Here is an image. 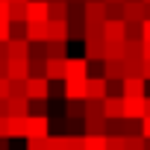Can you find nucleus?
Instances as JSON below:
<instances>
[{"instance_id": "obj_1", "label": "nucleus", "mask_w": 150, "mask_h": 150, "mask_svg": "<svg viewBox=\"0 0 150 150\" xmlns=\"http://www.w3.org/2000/svg\"><path fill=\"white\" fill-rule=\"evenodd\" d=\"M50 135V118L47 115H27L24 118V138H44Z\"/></svg>"}, {"instance_id": "obj_2", "label": "nucleus", "mask_w": 150, "mask_h": 150, "mask_svg": "<svg viewBox=\"0 0 150 150\" xmlns=\"http://www.w3.org/2000/svg\"><path fill=\"white\" fill-rule=\"evenodd\" d=\"M88 59L86 56H65V80H86Z\"/></svg>"}, {"instance_id": "obj_3", "label": "nucleus", "mask_w": 150, "mask_h": 150, "mask_svg": "<svg viewBox=\"0 0 150 150\" xmlns=\"http://www.w3.org/2000/svg\"><path fill=\"white\" fill-rule=\"evenodd\" d=\"M6 77H9V80H27V77H30L27 59H18V56H6Z\"/></svg>"}, {"instance_id": "obj_4", "label": "nucleus", "mask_w": 150, "mask_h": 150, "mask_svg": "<svg viewBox=\"0 0 150 150\" xmlns=\"http://www.w3.org/2000/svg\"><path fill=\"white\" fill-rule=\"evenodd\" d=\"M103 41H124V18L103 21Z\"/></svg>"}, {"instance_id": "obj_5", "label": "nucleus", "mask_w": 150, "mask_h": 150, "mask_svg": "<svg viewBox=\"0 0 150 150\" xmlns=\"http://www.w3.org/2000/svg\"><path fill=\"white\" fill-rule=\"evenodd\" d=\"M50 94V80L47 77H27V97H47Z\"/></svg>"}, {"instance_id": "obj_6", "label": "nucleus", "mask_w": 150, "mask_h": 150, "mask_svg": "<svg viewBox=\"0 0 150 150\" xmlns=\"http://www.w3.org/2000/svg\"><path fill=\"white\" fill-rule=\"evenodd\" d=\"M106 94H109V83H106V77H86V97L100 100V97H106Z\"/></svg>"}, {"instance_id": "obj_7", "label": "nucleus", "mask_w": 150, "mask_h": 150, "mask_svg": "<svg viewBox=\"0 0 150 150\" xmlns=\"http://www.w3.org/2000/svg\"><path fill=\"white\" fill-rule=\"evenodd\" d=\"M121 18L124 21H144V0H124Z\"/></svg>"}, {"instance_id": "obj_8", "label": "nucleus", "mask_w": 150, "mask_h": 150, "mask_svg": "<svg viewBox=\"0 0 150 150\" xmlns=\"http://www.w3.org/2000/svg\"><path fill=\"white\" fill-rule=\"evenodd\" d=\"M144 77H124L121 80V94L124 97H141L144 94Z\"/></svg>"}, {"instance_id": "obj_9", "label": "nucleus", "mask_w": 150, "mask_h": 150, "mask_svg": "<svg viewBox=\"0 0 150 150\" xmlns=\"http://www.w3.org/2000/svg\"><path fill=\"white\" fill-rule=\"evenodd\" d=\"M103 77H106V83H121L124 80V59H103Z\"/></svg>"}, {"instance_id": "obj_10", "label": "nucleus", "mask_w": 150, "mask_h": 150, "mask_svg": "<svg viewBox=\"0 0 150 150\" xmlns=\"http://www.w3.org/2000/svg\"><path fill=\"white\" fill-rule=\"evenodd\" d=\"M6 115H30V97H18V94H9L6 97Z\"/></svg>"}, {"instance_id": "obj_11", "label": "nucleus", "mask_w": 150, "mask_h": 150, "mask_svg": "<svg viewBox=\"0 0 150 150\" xmlns=\"http://www.w3.org/2000/svg\"><path fill=\"white\" fill-rule=\"evenodd\" d=\"M124 115V97L121 94H106L103 97V118H121Z\"/></svg>"}, {"instance_id": "obj_12", "label": "nucleus", "mask_w": 150, "mask_h": 150, "mask_svg": "<svg viewBox=\"0 0 150 150\" xmlns=\"http://www.w3.org/2000/svg\"><path fill=\"white\" fill-rule=\"evenodd\" d=\"M44 77L50 83H62L65 80V59H47L44 62Z\"/></svg>"}, {"instance_id": "obj_13", "label": "nucleus", "mask_w": 150, "mask_h": 150, "mask_svg": "<svg viewBox=\"0 0 150 150\" xmlns=\"http://www.w3.org/2000/svg\"><path fill=\"white\" fill-rule=\"evenodd\" d=\"M24 38L27 41H47V24L44 21H27Z\"/></svg>"}, {"instance_id": "obj_14", "label": "nucleus", "mask_w": 150, "mask_h": 150, "mask_svg": "<svg viewBox=\"0 0 150 150\" xmlns=\"http://www.w3.org/2000/svg\"><path fill=\"white\" fill-rule=\"evenodd\" d=\"M141 115H144V94L141 97H124V118H141Z\"/></svg>"}, {"instance_id": "obj_15", "label": "nucleus", "mask_w": 150, "mask_h": 150, "mask_svg": "<svg viewBox=\"0 0 150 150\" xmlns=\"http://www.w3.org/2000/svg\"><path fill=\"white\" fill-rule=\"evenodd\" d=\"M27 21H47V0H27Z\"/></svg>"}, {"instance_id": "obj_16", "label": "nucleus", "mask_w": 150, "mask_h": 150, "mask_svg": "<svg viewBox=\"0 0 150 150\" xmlns=\"http://www.w3.org/2000/svg\"><path fill=\"white\" fill-rule=\"evenodd\" d=\"M47 38H56V41H68V21H53L47 18Z\"/></svg>"}, {"instance_id": "obj_17", "label": "nucleus", "mask_w": 150, "mask_h": 150, "mask_svg": "<svg viewBox=\"0 0 150 150\" xmlns=\"http://www.w3.org/2000/svg\"><path fill=\"white\" fill-rule=\"evenodd\" d=\"M6 56L27 59V56H30V41H27V38H9V41H6Z\"/></svg>"}, {"instance_id": "obj_18", "label": "nucleus", "mask_w": 150, "mask_h": 150, "mask_svg": "<svg viewBox=\"0 0 150 150\" xmlns=\"http://www.w3.org/2000/svg\"><path fill=\"white\" fill-rule=\"evenodd\" d=\"M44 56H47V59H65V56H68V41L47 38V41H44Z\"/></svg>"}, {"instance_id": "obj_19", "label": "nucleus", "mask_w": 150, "mask_h": 150, "mask_svg": "<svg viewBox=\"0 0 150 150\" xmlns=\"http://www.w3.org/2000/svg\"><path fill=\"white\" fill-rule=\"evenodd\" d=\"M103 124H106V118L103 115H86L83 118V135H103Z\"/></svg>"}, {"instance_id": "obj_20", "label": "nucleus", "mask_w": 150, "mask_h": 150, "mask_svg": "<svg viewBox=\"0 0 150 150\" xmlns=\"http://www.w3.org/2000/svg\"><path fill=\"white\" fill-rule=\"evenodd\" d=\"M47 18L68 21V0H47Z\"/></svg>"}, {"instance_id": "obj_21", "label": "nucleus", "mask_w": 150, "mask_h": 150, "mask_svg": "<svg viewBox=\"0 0 150 150\" xmlns=\"http://www.w3.org/2000/svg\"><path fill=\"white\" fill-rule=\"evenodd\" d=\"M86 21H106L103 0H86Z\"/></svg>"}, {"instance_id": "obj_22", "label": "nucleus", "mask_w": 150, "mask_h": 150, "mask_svg": "<svg viewBox=\"0 0 150 150\" xmlns=\"http://www.w3.org/2000/svg\"><path fill=\"white\" fill-rule=\"evenodd\" d=\"M83 115H86V97L65 100V118H83Z\"/></svg>"}, {"instance_id": "obj_23", "label": "nucleus", "mask_w": 150, "mask_h": 150, "mask_svg": "<svg viewBox=\"0 0 150 150\" xmlns=\"http://www.w3.org/2000/svg\"><path fill=\"white\" fill-rule=\"evenodd\" d=\"M24 118H27V115H24ZM24 118L6 115V135H9V138H24Z\"/></svg>"}, {"instance_id": "obj_24", "label": "nucleus", "mask_w": 150, "mask_h": 150, "mask_svg": "<svg viewBox=\"0 0 150 150\" xmlns=\"http://www.w3.org/2000/svg\"><path fill=\"white\" fill-rule=\"evenodd\" d=\"M141 56H124V77H141Z\"/></svg>"}, {"instance_id": "obj_25", "label": "nucleus", "mask_w": 150, "mask_h": 150, "mask_svg": "<svg viewBox=\"0 0 150 150\" xmlns=\"http://www.w3.org/2000/svg\"><path fill=\"white\" fill-rule=\"evenodd\" d=\"M9 21H27V0H9Z\"/></svg>"}, {"instance_id": "obj_26", "label": "nucleus", "mask_w": 150, "mask_h": 150, "mask_svg": "<svg viewBox=\"0 0 150 150\" xmlns=\"http://www.w3.org/2000/svg\"><path fill=\"white\" fill-rule=\"evenodd\" d=\"M103 59H124V41H106L103 44Z\"/></svg>"}, {"instance_id": "obj_27", "label": "nucleus", "mask_w": 150, "mask_h": 150, "mask_svg": "<svg viewBox=\"0 0 150 150\" xmlns=\"http://www.w3.org/2000/svg\"><path fill=\"white\" fill-rule=\"evenodd\" d=\"M103 135H124V115H121V118H106Z\"/></svg>"}, {"instance_id": "obj_28", "label": "nucleus", "mask_w": 150, "mask_h": 150, "mask_svg": "<svg viewBox=\"0 0 150 150\" xmlns=\"http://www.w3.org/2000/svg\"><path fill=\"white\" fill-rule=\"evenodd\" d=\"M83 150H106V135H83Z\"/></svg>"}, {"instance_id": "obj_29", "label": "nucleus", "mask_w": 150, "mask_h": 150, "mask_svg": "<svg viewBox=\"0 0 150 150\" xmlns=\"http://www.w3.org/2000/svg\"><path fill=\"white\" fill-rule=\"evenodd\" d=\"M124 150H144V135H124Z\"/></svg>"}, {"instance_id": "obj_30", "label": "nucleus", "mask_w": 150, "mask_h": 150, "mask_svg": "<svg viewBox=\"0 0 150 150\" xmlns=\"http://www.w3.org/2000/svg\"><path fill=\"white\" fill-rule=\"evenodd\" d=\"M86 144H83V135H74V132H68L65 135V150H83Z\"/></svg>"}, {"instance_id": "obj_31", "label": "nucleus", "mask_w": 150, "mask_h": 150, "mask_svg": "<svg viewBox=\"0 0 150 150\" xmlns=\"http://www.w3.org/2000/svg\"><path fill=\"white\" fill-rule=\"evenodd\" d=\"M9 94L27 97V80H9Z\"/></svg>"}, {"instance_id": "obj_32", "label": "nucleus", "mask_w": 150, "mask_h": 150, "mask_svg": "<svg viewBox=\"0 0 150 150\" xmlns=\"http://www.w3.org/2000/svg\"><path fill=\"white\" fill-rule=\"evenodd\" d=\"M44 144H47V150H65V135H47Z\"/></svg>"}, {"instance_id": "obj_33", "label": "nucleus", "mask_w": 150, "mask_h": 150, "mask_svg": "<svg viewBox=\"0 0 150 150\" xmlns=\"http://www.w3.org/2000/svg\"><path fill=\"white\" fill-rule=\"evenodd\" d=\"M106 150H124V135H106Z\"/></svg>"}, {"instance_id": "obj_34", "label": "nucleus", "mask_w": 150, "mask_h": 150, "mask_svg": "<svg viewBox=\"0 0 150 150\" xmlns=\"http://www.w3.org/2000/svg\"><path fill=\"white\" fill-rule=\"evenodd\" d=\"M124 3V0H121ZM121 3H103L106 6V18H121Z\"/></svg>"}, {"instance_id": "obj_35", "label": "nucleus", "mask_w": 150, "mask_h": 150, "mask_svg": "<svg viewBox=\"0 0 150 150\" xmlns=\"http://www.w3.org/2000/svg\"><path fill=\"white\" fill-rule=\"evenodd\" d=\"M44 138H47V135H44ZM44 138H27V150H47Z\"/></svg>"}, {"instance_id": "obj_36", "label": "nucleus", "mask_w": 150, "mask_h": 150, "mask_svg": "<svg viewBox=\"0 0 150 150\" xmlns=\"http://www.w3.org/2000/svg\"><path fill=\"white\" fill-rule=\"evenodd\" d=\"M141 44H150V21H141Z\"/></svg>"}, {"instance_id": "obj_37", "label": "nucleus", "mask_w": 150, "mask_h": 150, "mask_svg": "<svg viewBox=\"0 0 150 150\" xmlns=\"http://www.w3.org/2000/svg\"><path fill=\"white\" fill-rule=\"evenodd\" d=\"M141 135L150 138V115H141Z\"/></svg>"}, {"instance_id": "obj_38", "label": "nucleus", "mask_w": 150, "mask_h": 150, "mask_svg": "<svg viewBox=\"0 0 150 150\" xmlns=\"http://www.w3.org/2000/svg\"><path fill=\"white\" fill-rule=\"evenodd\" d=\"M0 21H9V0H0Z\"/></svg>"}, {"instance_id": "obj_39", "label": "nucleus", "mask_w": 150, "mask_h": 150, "mask_svg": "<svg viewBox=\"0 0 150 150\" xmlns=\"http://www.w3.org/2000/svg\"><path fill=\"white\" fill-rule=\"evenodd\" d=\"M0 97H9V77H0Z\"/></svg>"}, {"instance_id": "obj_40", "label": "nucleus", "mask_w": 150, "mask_h": 150, "mask_svg": "<svg viewBox=\"0 0 150 150\" xmlns=\"http://www.w3.org/2000/svg\"><path fill=\"white\" fill-rule=\"evenodd\" d=\"M0 41H9V21H0Z\"/></svg>"}, {"instance_id": "obj_41", "label": "nucleus", "mask_w": 150, "mask_h": 150, "mask_svg": "<svg viewBox=\"0 0 150 150\" xmlns=\"http://www.w3.org/2000/svg\"><path fill=\"white\" fill-rule=\"evenodd\" d=\"M141 77H144V80H150V59H144V62H141Z\"/></svg>"}, {"instance_id": "obj_42", "label": "nucleus", "mask_w": 150, "mask_h": 150, "mask_svg": "<svg viewBox=\"0 0 150 150\" xmlns=\"http://www.w3.org/2000/svg\"><path fill=\"white\" fill-rule=\"evenodd\" d=\"M0 138H9L6 135V115H0Z\"/></svg>"}, {"instance_id": "obj_43", "label": "nucleus", "mask_w": 150, "mask_h": 150, "mask_svg": "<svg viewBox=\"0 0 150 150\" xmlns=\"http://www.w3.org/2000/svg\"><path fill=\"white\" fill-rule=\"evenodd\" d=\"M0 77H6V56H0Z\"/></svg>"}, {"instance_id": "obj_44", "label": "nucleus", "mask_w": 150, "mask_h": 150, "mask_svg": "<svg viewBox=\"0 0 150 150\" xmlns=\"http://www.w3.org/2000/svg\"><path fill=\"white\" fill-rule=\"evenodd\" d=\"M141 56H144V59H150V44H141Z\"/></svg>"}, {"instance_id": "obj_45", "label": "nucleus", "mask_w": 150, "mask_h": 150, "mask_svg": "<svg viewBox=\"0 0 150 150\" xmlns=\"http://www.w3.org/2000/svg\"><path fill=\"white\" fill-rule=\"evenodd\" d=\"M9 141L12 138H0V150H9Z\"/></svg>"}, {"instance_id": "obj_46", "label": "nucleus", "mask_w": 150, "mask_h": 150, "mask_svg": "<svg viewBox=\"0 0 150 150\" xmlns=\"http://www.w3.org/2000/svg\"><path fill=\"white\" fill-rule=\"evenodd\" d=\"M144 115H150V97L144 94Z\"/></svg>"}, {"instance_id": "obj_47", "label": "nucleus", "mask_w": 150, "mask_h": 150, "mask_svg": "<svg viewBox=\"0 0 150 150\" xmlns=\"http://www.w3.org/2000/svg\"><path fill=\"white\" fill-rule=\"evenodd\" d=\"M0 115H6V97H0Z\"/></svg>"}, {"instance_id": "obj_48", "label": "nucleus", "mask_w": 150, "mask_h": 150, "mask_svg": "<svg viewBox=\"0 0 150 150\" xmlns=\"http://www.w3.org/2000/svg\"><path fill=\"white\" fill-rule=\"evenodd\" d=\"M144 21H150V3H144Z\"/></svg>"}, {"instance_id": "obj_49", "label": "nucleus", "mask_w": 150, "mask_h": 150, "mask_svg": "<svg viewBox=\"0 0 150 150\" xmlns=\"http://www.w3.org/2000/svg\"><path fill=\"white\" fill-rule=\"evenodd\" d=\"M103 3H121V0H103Z\"/></svg>"}, {"instance_id": "obj_50", "label": "nucleus", "mask_w": 150, "mask_h": 150, "mask_svg": "<svg viewBox=\"0 0 150 150\" xmlns=\"http://www.w3.org/2000/svg\"><path fill=\"white\" fill-rule=\"evenodd\" d=\"M68 3H74V0H68Z\"/></svg>"}, {"instance_id": "obj_51", "label": "nucleus", "mask_w": 150, "mask_h": 150, "mask_svg": "<svg viewBox=\"0 0 150 150\" xmlns=\"http://www.w3.org/2000/svg\"><path fill=\"white\" fill-rule=\"evenodd\" d=\"M144 3H150V0H144Z\"/></svg>"}]
</instances>
